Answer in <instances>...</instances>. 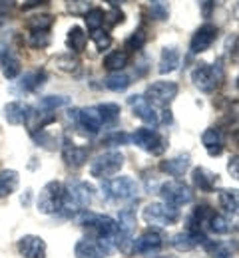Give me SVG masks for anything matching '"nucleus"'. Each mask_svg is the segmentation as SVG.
<instances>
[{
	"mask_svg": "<svg viewBox=\"0 0 239 258\" xmlns=\"http://www.w3.org/2000/svg\"><path fill=\"white\" fill-rule=\"evenodd\" d=\"M179 94V86L175 82H166V80H158L154 84L148 86V92L146 97L154 103V105H160V107H168L171 101L177 97Z\"/></svg>",
	"mask_w": 239,
	"mask_h": 258,
	"instance_id": "obj_7",
	"label": "nucleus"
},
{
	"mask_svg": "<svg viewBox=\"0 0 239 258\" xmlns=\"http://www.w3.org/2000/svg\"><path fill=\"white\" fill-rule=\"evenodd\" d=\"M219 205L227 213L239 217V189H221L219 191Z\"/></svg>",
	"mask_w": 239,
	"mask_h": 258,
	"instance_id": "obj_27",
	"label": "nucleus"
},
{
	"mask_svg": "<svg viewBox=\"0 0 239 258\" xmlns=\"http://www.w3.org/2000/svg\"><path fill=\"white\" fill-rule=\"evenodd\" d=\"M104 2H108L112 8H120V4H124L126 0H104Z\"/></svg>",
	"mask_w": 239,
	"mask_h": 258,
	"instance_id": "obj_46",
	"label": "nucleus"
},
{
	"mask_svg": "<svg viewBox=\"0 0 239 258\" xmlns=\"http://www.w3.org/2000/svg\"><path fill=\"white\" fill-rule=\"evenodd\" d=\"M207 242V236L205 232H189V230H183V232H177L171 236V246L179 252H189L194 250L196 246H204Z\"/></svg>",
	"mask_w": 239,
	"mask_h": 258,
	"instance_id": "obj_15",
	"label": "nucleus"
},
{
	"mask_svg": "<svg viewBox=\"0 0 239 258\" xmlns=\"http://www.w3.org/2000/svg\"><path fill=\"white\" fill-rule=\"evenodd\" d=\"M146 40H148V36H146V30L144 28H139L136 32L132 34L130 38H128V42H126V48L128 50H139L144 44H146Z\"/></svg>",
	"mask_w": 239,
	"mask_h": 258,
	"instance_id": "obj_37",
	"label": "nucleus"
},
{
	"mask_svg": "<svg viewBox=\"0 0 239 258\" xmlns=\"http://www.w3.org/2000/svg\"><path fill=\"white\" fill-rule=\"evenodd\" d=\"M227 171H229V175H231L233 179L239 181V155H231V157H229V161H227Z\"/></svg>",
	"mask_w": 239,
	"mask_h": 258,
	"instance_id": "obj_43",
	"label": "nucleus"
},
{
	"mask_svg": "<svg viewBox=\"0 0 239 258\" xmlns=\"http://www.w3.org/2000/svg\"><path fill=\"white\" fill-rule=\"evenodd\" d=\"M192 181H194V185H196L200 191H204V193H213L215 187H217V183H219V175L211 173V171L205 169V167H196L194 173H192Z\"/></svg>",
	"mask_w": 239,
	"mask_h": 258,
	"instance_id": "obj_19",
	"label": "nucleus"
},
{
	"mask_svg": "<svg viewBox=\"0 0 239 258\" xmlns=\"http://www.w3.org/2000/svg\"><path fill=\"white\" fill-rule=\"evenodd\" d=\"M198 2L202 4L204 16H205V18H209V14H211V8H213V0H198Z\"/></svg>",
	"mask_w": 239,
	"mask_h": 258,
	"instance_id": "obj_44",
	"label": "nucleus"
},
{
	"mask_svg": "<svg viewBox=\"0 0 239 258\" xmlns=\"http://www.w3.org/2000/svg\"><path fill=\"white\" fill-rule=\"evenodd\" d=\"M160 195H162L164 203H168L171 207H177V209H179V207H185V205H189V203L194 201V191H192V187H189L187 183L179 181V179L164 183L162 189H160Z\"/></svg>",
	"mask_w": 239,
	"mask_h": 258,
	"instance_id": "obj_6",
	"label": "nucleus"
},
{
	"mask_svg": "<svg viewBox=\"0 0 239 258\" xmlns=\"http://www.w3.org/2000/svg\"><path fill=\"white\" fill-rule=\"evenodd\" d=\"M66 193H68L70 199L78 205L80 211L88 209V207L92 205V201H94V187H92L90 183H86V181H74V183H70Z\"/></svg>",
	"mask_w": 239,
	"mask_h": 258,
	"instance_id": "obj_16",
	"label": "nucleus"
},
{
	"mask_svg": "<svg viewBox=\"0 0 239 258\" xmlns=\"http://www.w3.org/2000/svg\"><path fill=\"white\" fill-rule=\"evenodd\" d=\"M0 68H2V74H4L6 80H14V78H18V74H20V60H18L12 52L6 50V52L2 54Z\"/></svg>",
	"mask_w": 239,
	"mask_h": 258,
	"instance_id": "obj_29",
	"label": "nucleus"
},
{
	"mask_svg": "<svg viewBox=\"0 0 239 258\" xmlns=\"http://www.w3.org/2000/svg\"><path fill=\"white\" fill-rule=\"evenodd\" d=\"M237 139H239V131H237Z\"/></svg>",
	"mask_w": 239,
	"mask_h": 258,
	"instance_id": "obj_51",
	"label": "nucleus"
},
{
	"mask_svg": "<svg viewBox=\"0 0 239 258\" xmlns=\"http://www.w3.org/2000/svg\"><path fill=\"white\" fill-rule=\"evenodd\" d=\"M132 84V78L122 70V72H110V76L104 80V86L112 92H124Z\"/></svg>",
	"mask_w": 239,
	"mask_h": 258,
	"instance_id": "obj_25",
	"label": "nucleus"
},
{
	"mask_svg": "<svg viewBox=\"0 0 239 258\" xmlns=\"http://www.w3.org/2000/svg\"><path fill=\"white\" fill-rule=\"evenodd\" d=\"M237 90H239V78H237Z\"/></svg>",
	"mask_w": 239,
	"mask_h": 258,
	"instance_id": "obj_50",
	"label": "nucleus"
},
{
	"mask_svg": "<svg viewBox=\"0 0 239 258\" xmlns=\"http://www.w3.org/2000/svg\"><path fill=\"white\" fill-rule=\"evenodd\" d=\"M90 38H92V42L96 44V50H100V52L108 50V48L112 46V36L108 32H104L102 28H100V30H94V32L90 34Z\"/></svg>",
	"mask_w": 239,
	"mask_h": 258,
	"instance_id": "obj_36",
	"label": "nucleus"
},
{
	"mask_svg": "<svg viewBox=\"0 0 239 258\" xmlns=\"http://www.w3.org/2000/svg\"><path fill=\"white\" fill-rule=\"evenodd\" d=\"M215 38H217V26H213V24H204V26H200L196 34L192 36V42H189V52L192 54H202L205 50H209L211 48V44L215 42Z\"/></svg>",
	"mask_w": 239,
	"mask_h": 258,
	"instance_id": "obj_13",
	"label": "nucleus"
},
{
	"mask_svg": "<svg viewBox=\"0 0 239 258\" xmlns=\"http://www.w3.org/2000/svg\"><path fill=\"white\" fill-rule=\"evenodd\" d=\"M122 167H124V155L120 151H106L92 161L90 173L96 179H112L114 175L120 173Z\"/></svg>",
	"mask_w": 239,
	"mask_h": 258,
	"instance_id": "obj_3",
	"label": "nucleus"
},
{
	"mask_svg": "<svg viewBox=\"0 0 239 258\" xmlns=\"http://www.w3.org/2000/svg\"><path fill=\"white\" fill-rule=\"evenodd\" d=\"M6 22V18H4V12H0V26Z\"/></svg>",
	"mask_w": 239,
	"mask_h": 258,
	"instance_id": "obj_48",
	"label": "nucleus"
},
{
	"mask_svg": "<svg viewBox=\"0 0 239 258\" xmlns=\"http://www.w3.org/2000/svg\"><path fill=\"white\" fill-rule=\"evenodd\" d=\"M18 181H20V177H18V173L14 169L0 171V199L10 197L18 189Z\"/></svg>",
	"mask_w": 239,
	"mask_h": 258,
	"instance_id": "obj_24",
	"label": "nucleus"
},
{
	"mask_svg": "<svg viewBox=\"0 0 239 258\" xmlns=\"http://www.w3.org/2000/svg\"><path fill=\"white\" fill-rule=\"evenodd\" d=\"M128 141H130V135H126V133H122V131L110 133V135L106 137V143H108V145H124V143H128Z\"/></svg>",
	"mask_w": 239,
	"mask_h": 258,
	"instance_id": "obj_42",
	"label": "nucleus"
},
{
	"mask_svg": "<svg viewBox=\"0 0 239 258\" xmlns=\"http://www.w3.org/2000/svg\"><path fill=\"white\" fill-rule=\"evenodd\" d=\"M30 115H32V107L22 101H10L4 107V117L10 125H22L30 119Z\"/></svg>",
	"mask_w": 239,
	"mask_h": 258,
	"instance_id": "obj_18",
	"label": "nucleus"
},
{
	"mask_svg": "<svg viewBox=\"0 0 239 258\" xmlns=\"http://www.w3.org/2000/svg\"><path fill=\"white\" fill-rule=\"evenodd\" d=\"M179 68V52L173 46H166L160 54V64H158V72L160 74H171Z\"/></svg>",
	"mask_w": 239,
	"mask_h": 258,
	"instance_id": "obj_22",
	"label": "nucleus"
},
{
	"mask_svg": "<svg viewBox=\"0 0 239 258\" xmlns=\"http://www.w3.org/2000/svg\"><path fill=\"white\" fill-rule=\"evenodd\" d=\"M204 248L207 250V254L211 258H233V252L223 244V242H213V240H207L204 244Z\"/></svg>",
	"mask_w": 239,
	"mask_h": 258,
	"instance_id": "obj_33",
	"label": "nucleus"
},
{
	"mask_svg": "<svg viewBox=\"0 0 239 258\" xmlns=\"http://www.w3.org/2000/svg\"><path fill=\"white\" fill-rule=\"evenodd\" d=\"M68 103H70V97H66V96H46L40 99V107H42L44 111H54V109L64 107V105H68Z\"/></svg>",
	"mask_w": 239,
	"mask_h": 258,
	"instance_id": "obj_34",
	"label": "nucleus"
},
{
	"mask_svg": "<svg viewBox=\"0 0 239 258\" xmlns=\"http://www.w3.org/2000/svg\"><path fill=\"white\" fill-rule=\"evenodd\" d=\"M128 62H130L128 52H124V50H114V52H110V54L104 58V68L110 70V72H122V70L128 66Z\"/></svg>",
	"mask_w": 239,
	"mask_h": 258,
	"instance_id": "obj_28",
	"label": "nucleus"
},
{
	"mask_svg": "<svg viewBox=\"0 0 239 258\" xmlns=\"http://www.w3.org/2000/svg\"><path fill=\"white\" fill-rule=\"evenodd\" d=\"M12 6H14V0H0V10H6Z\"/></svg>",
	"mask_w": 239,
	"mask_h": 258,
	"instance_id": "obj_45",
	"label": "nucleus"
},
{
	"mask_svg": "<svg viewBox=\"0 0 239 258\" xmlns=\"http://www.w3.org/2000/svg\"><path fill=\"white\" fill-rule=\"evenodd\" d=\"M16 246L22 258H46V240L42 236L24 234Z\"/></svg>",
	"mask_w": 239,
	"mask_h": 258,
	"instance_id": "obj_14",
	"label": "nucleus"
},
{
	"mask_svg": "<svg viewBox=\"0 0 239 258\" xmlns=\"http://www.w3.org/2000/svg\"><path fill=\"white\" fill-rule=\"evenodd\" d=\"M30 193H32V191H26V195H22V199H20V203H22L24 207L30 203Z\"/></svg>",
	"mask_w": 239,
	"mask_h": 258,
	"instance_id": "obj_47",
	"label": "nucleus"
},
{
	"mask_svg": "<svg viewBox=\"0 0 239 258\" xmlns=\"http://www.w3.org/2000/svg\"><path fill=\"white\" fill-rule=\"evenodd\" d=\"M136 143L139 149H144L150 155H162L168 149V141L166 137H162L156 129L150 127H139L134 131V135L130 137Z\"/></svg>",
	"mask_w": 239,
	"mask_h": 258,
	"instance_id": "obj_5",
	"label": "nucleus"
},
{
	"mask_svg": "<svg viewBox=\"0 0 239 258\" xmlns=\"http://www.w3.org/2000/svg\"><path fill=\"white\" fill-rule=\"evenodd\" d=\"M88 155H90L88 147H80V145H74V143H66L62 147V159H64L66 167H70V169L84 167L86 161H88Z\"/></svg>",
	"mask_w": 239,
	"mask_h": 258,
	"instance_id": "obj_17",
	"label": "nucleus"
},
{
	"mask_svg": "<svg viewBox=\"0 0 239 258\" xmlns=\"http://www.w3.org/2000/svg\"><path fill=\"white\" fill-rule=\"evenodd\" d=\"M202 143H204L207 155L217 157L223 153V135L217 127H207L202 133Z\"/></svg>",
	"mask_w": 239,
	"mask_h": 258,
	"instance_id": "obj_20",
	"label": "nucleus"
},
{
	"mask_svg": "<svg viewBox=\"0 0 239 258\" xmlns=\"http://www.w3.org/2000/svg\"><path fill=\"white\" fill-rule=\"evenodd\" d=\"M86 44H88V34L80 26H72L68 30V38H66V46L70 48V52L82 54L86 50Z\"/></svg>",
	"mask_w": 239,
	"mask_h": 258,
	"instance_id": "obj_23",
	"label": "nucleus"
},
{
	"mask_svg": "<svg viewBox=\"0 0 239 258\" xmlns=\"http://www.w3.org/2000/svg\"><path fill=\"white\" fill-rule=\"evenodd\" d=\"M128 103L132 105L134 115L139 117L144 123H148V125H152V127H156V125L160 123V109H156L154 103H152L146 96L128 97Z\"/></svg>",
	"mask_w": 239,
	"mask_h": 258,
	"instance_id": "obj_12",
	"label": "nucleus"
},
{
	"mask_svg": "<svg viewBox=\"0 0 239 258\" xmlns=\"http://www.w3.org/2000/svg\"><path fill=\"white\" fill-rule=\"evenodd\" d=\"M166 242V234L158 228H148L144 230L137 238H134V252L137 254H152L160 250Z\"/></svg>",
	"mask_w": 239,
	"mask_h": 258,
	"instance_id": "obj_11",
	"label": "nucleus"
},
{
	"mask_svg": "<svg viewBox=\"0 0 239 258\" xmlns=\"http://www.w3.org/2000/svg\"><path fill=\"white\" fill-rule=\"evenodd\" d=\"M141 217L148 225L171 226L179 221V211H177V207H171L168 203H150L144 209Z\"/></svg>",
	"mask_w": 239,
	"mask_h": 258,
	"instance_id": "obj_4",
	"label": "nucleus"
},
{
	"mask_svg": "<svg viewBox=\"0 0 239 258\" xmlns=\"http://www.w3.org/2000/svg\"><path fill=\"white\" fill-rule=\"evenodd\" d=\"M207 228L211 230V232H215V234H229L231 232V223H229V219L227 217H223V215H213L211 217V221H209V225Z\"/></svg>",
	"mask_w": 239,
	"mask_h": 258,
	"instance_id": "obj_32",
	"label": "nucleus"
},
{
	"mask_svg": "<svg viewBox=\"0 0 239 258\" xmlns=\"http://www.w3.org/2000/svg\"><path fill=\"white\" fill-rule=\"evenodd\" d=\"M110 242L102 238H82L74 246V256L76 258H108L110 256Z\"/></svg>",
	"mask_w": 239,
	"mask_h": 258,
	"instance_id": "obj_10",
	"label": "nucleus"
},
{
	"mask_svg": "<svg viewBox=\"0 0 239 258\" xmlns=\"http://www.w3.org/2000/svg\"><path fill=\"white\" fill-rule=\"evenodd\" d=\"M64 195L66 189L60 181H50L42 187V191L38 195V211L42 215H56L62 209L64 203Z\"/></svg>",
	"mask_w": 239,
	"mask_h": 258,
	"instance_id": "obj_2",
	"label": "nucleus"
},
{
	"mask_svg": "<svg viewBox=\"0 0 239 258\" xmlns=\"http://www.w3.org/2000/svg\"><path fill=\"white\" fill-rule=\"evenodd\" d=\"M124 20H126V16H124V12H122L120 8H112V10L106 12V16H104V24H108V26L122 24Z\"/></svg>",
	"mask_w": 239,
	"mask_h": 258,
	"instance_id": "obj_38",
	"label": "nucleus"
},
{
	"mask_svg": "<svg viewBox=\"0 0 239 258\" xmlns=\"http://www.w3.org/2000/svg\"><path fill=\"white\" fill-rule=\"evenodd\" d=\"M54 24V16L52 14H36L32 18H28L26 26L32 30V32H48Z\"/></svg>",
	"mask_w": 239,
	"mask_h": 258,
	"instance_id": "obj_30",
	"label": "nucleus"
},
{
	"mask_svg": "<svg viewBox=\"0 0 239 258\" xmlns=\"http://www.w3.org/2000/svg\"><path fill=\"white\" fill-rule=\"evenodd\" d=\"M50 44V36L48 32H32L30 34V46L32 48H46Z\"/></svg>",
	"mask_w": 239,
	"mask_h": 258,
	"instance_id": "obj_41",
	"label": "nucleus"
},
{
	"mask_svg": "<svg viewBox=\"0 0 239 258\" xmlns=\"http://www.w3.org/2000/svg\"><path fill=\"white\" fill-rule=\"evenodd\" d=\"M98 109H100L104 123H116L120 117V105L118 103H102V105H98Z\"/></svg>",
	"mask_w": 239,
	"mask_h": 258,
	"instance_id": "obj_35",
	"label": "nucleus"
},
{
	"mask_svg": "<svg viewBox=\"0 0 239 258\" xmlns=\"http://www.w3.org/2000/svg\"><path fill=\"white\" fill-rule=\"evenodd\" d=\"M192 167V157L187 153H181V155H175L168 161L160 163V169L168 175H173V177H181L187 169Z\"/></svg>",
	"mask_w": 239,
	"mask_h": 258,
	"instance_id": "obj_21",
	"label": "nucleus"
},
{
	"mask_svg": "<svg viewBox=\"0 0 239 258\" xmlns=\"http://www.w3.org/2000/svg\"><path fill=\"white\" fill-rule=\"evenodd\" d=\"M56 66H58L60 70H64V72H76L80 64H78L76 58H72V54H68V56H60V58H56Z\"/></svg>",
	"mask_w": 239,
	"mask_h": 258,
	"instance_id": "obj_40",
	"label": "nucleus"
},
{
	"mask_svg": "<svg viewBox=\"0 0 239 258\" xmlns=\"http://www.w3.org/2000/svg\"><path fill=\"white\" fill-rule=\"evenodd\" d=\"M102 191L108 199L118 201V203H128L134 201L139 195V185L136 183V179L122 175V177H114V179H104Z\"/></svg>",
	"mask_w": 239,
	"mask_h": 258,
	"instance_id": "obj_1",
	"label": "nucleus"
},
{
	"mask_svg": "<svg viewBox=\"0 0 239 258\" xmlns=\"http://www.w3.org/2000/svg\"><path fill=\"white\" fill-rule=\"evenodd\" d=\"M46 72L44 70H34V72H28V74H24V78L20 80V90L22 92H36L38 88H42L44 86V82H46Z\"/></svg>",
	"mask_w": 239,
	"mask_h": 258,
	"instance_id": "obj_26",
	"label": "nucleus"
},
{
	"mask_svg": "<svg viewBox=\"0 0 239 258\" xmlns=\"http://www.w3.org/2000/svg\"><path fill=\"white\" fill-rule=\"evenodd\" d=\"M104 16H106V12H104L102 8H90V10L84 14V20H86V26H88V30H90V32H94V30H100V28H102Z\"/></svg>",
	"mask_w": 239,
	"mask_h": 258,
	"instance_id": "obj_31",
	"label": "nucleus"
},
{
	"mask_svg": "<svg viewBox=\"0 0 239 258\" xmlns=\"http://www.w3.org/2000/svg\"><path fill=\"white\" fill-rule=\"evenodd\" d=\"M156 258H175V256H156Z\"/></svg>",
	"mask_w": 239,
	"mask_h": 258,
	"instance_id": "obj_49",
	"label": "nucleus"
},
{
	"mask_svg": "<svg viewBox=\"0 0 239 258\" xmlns=\"http://www.w3.org/2000/svg\"><path fill=\"white\" fill-rule=\"evenodd\" d=\"M219 80H221L219 70H215L209 64H198L192 70V82L204 94H211L219 86Z\"/></svg>",
	"mask_w": 239,
	"mask_h": 258,
	"instance_id": "obj_9",
	"label": "nucleus"
},
{
	"mask_svg": "<svg viewBox=\"0 0 239 258\" xmlns=\"http://www.w3.org/2000/svg\"><path fill=\"white\" fill-rule=\"evenodd\" d=\"M70 119L78 123V127L84 129L90 135H96L104 125V119L100 115L98 105L94 107H82V109H70Z\"/></svg>",
	"mask_w": 239,
	"mask_h": 258,
	"instance_id": "obj_8",
	"label": "nucleus"
},
{
	"mask_svg": "<svg viewBox=\"0 0 239 258\" xmlns=\"http://www.w3.org/2000/svg\"><path fill=\"white\" fill-rule=\"evenodd\" d=\"M152 12H154V16L158 20H166L168 14H170V8H168V4L164 0H152Z\"/></svg>",
	"mask_w": 239,
	"mask_h": 258,
	"instance_id": "obj_39",
	"label": "nucleus"
}]
</instances>
